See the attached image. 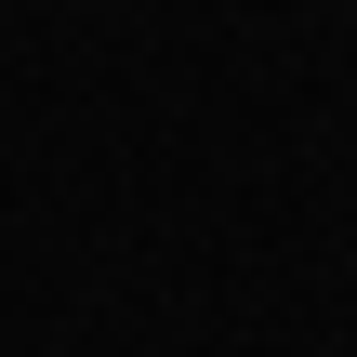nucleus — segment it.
Returning <instances> with one entry per match:
<instances>
[]
</instances>
